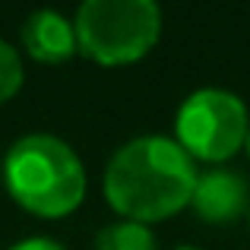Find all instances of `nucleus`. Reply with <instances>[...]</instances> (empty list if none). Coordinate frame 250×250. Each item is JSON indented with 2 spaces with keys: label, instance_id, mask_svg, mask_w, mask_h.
Returning a JSON list of instances; mask_svg holds the SVG:
<instances>
[{
  "label": "nucleus",
  "instance_id": "nucleus-1",
  "mask_svg": "<svg viewBox=\"0 0 250 250\" xmlns=\"http://www.w3.org/2000/svg\"><path fill=\"white\" fill-rule=\"evenodd\" d=\"M196 177V162L177 146L174 136L146 133L111 152L102 174V193L117 219L152 228L190 209Z\"/></svg>",
  "mask_w": 250,
  "mask_h": 250
},
{
  "label": "nucleus",
  "instance_id": "nucleus-2",
  "mask_svg": "<svg viewBox=\"0 0 250 250\" xmlns=\"http://www.w3.org/2000/svg\"><path fill=\"white\" fill-rule=\"evenodd\" d=\"M3 187L35 219H67L83 206L89 174L73 146L54 133H25L3 155Z\"/></svg>",
  "mask_w": 250,
  "mask_h": 250
},
{
  "label": "nucleus",
  "instance_id": "nucleus-3",
  "mask_svg": "<svg viewBox=\"0 0 250 250\" xmlns=\"http://www.w3.org/2000/svg\"><path fill=\"white\" fill-rule=\"evenodd\" d=\"M162 22L155 0H85L73 16L80 54L98 67H130L149 57Z\"/></svg>",
  "mask_w": 250,
  "mask_h": 250
},
{
  "label": "nucleus",
  "instance_id": "nucleus-4",
  "mask_svg": "<svg viewBox=\"0 0 250 250\" xmlns=\"http://www.w3.org/2000/svg\"><path fill=\"white\" fill-rule=\"evenodd\" d=\"M250 133L247 102L231 89L203 85L174 111V140L193 162L215 168L244 152Z\"/></svg>",
  "mask_w": 250,
  "mask_h": 250
},
{
  "label": "nucleus",
  "instance_id": "nucleus-5",
  "mask_svg": "<svg viewBox=\"0 0 250 250\" xmlns=\"http://www.w3.org/2000/svg\"><path fill=\"white\" fill-rule=\"evenodd\" d=\"M190 209L206 225H231L250 212V181L244 171L228 165L200 171Z\"/></svg>",
  "mask_w": 250,
  "mask_h": 250
},
{
  "label": "nucleus",
  "instance_id": "nucleus-6",
  "mask_svg": "<svg viewBox=\"0 0 250 250\" xmlns=\"http://www.w3.org/2000/svg\"><path fill=\"white\" fill-rule=\"evenodd\" d=\"M19 42L22 51L32 57L35 63H67L70 57L80 54V44H76V25L73 19H67L57 10H35L25 16L22 29H19Z\"/></svg>",
  "mask_w": 250,
  "mask_h": 250
},
{
  "label": "nucleus",
  "instance_id": "nucleus-7",
  "mask_svg": "<svg viewBox=\"0 0 250 250\" xmlns=\"http://www.w3.org/2000/svg\"><path fill=\"white\" fill-rule=\"evenodd\" d=\"M92 250H159V238L149 225L130 219H114L98 228Z\"/></svg>",
  "mask_w": 250,
  "mask_h": 250
},
{
  "label": "nucleus",
  "instance_id": "nucleus-8",
  "mask_svg": "<svg viewBox=\"0 0 250 250\" xmlns=\"http://www.w3.org/2000/svg\"><path fill=\"white\" fill-rule=\"evenodd\" d=\"M22 83H25L22 54L6 38H0V104L13 102L19 95V89H22Z\"/></svg>",
  "mask_w": 250,
  "mask_h": 250
},
{
  "label": "nucleus",
  "instance_id": "nucleus-9",
  "mask_svg": "<svg viewBox=\"0 0 250 250\" xmlns=\"http://www.w3.org/2000/svg\"><path fill=\"white\" fill-rule=\"evenodd\" d=\"M6 250H67V247H63L61 241H54V238L35 234V238H22V241H16V244L6 247Z\"/></svg>",
  "mask_w": 250,
  "mask_h": 250
},
{
  "label": "nucleus",
  "instance_id": "nucleus-10",
  "mask_svg": "<svg viewBox=\"0 0 250 250\" xmlns=\"http://www.w3.org/2000/svg\"><path fill=\"white\" fill-rule=\"evenodd\" d=\"M171 250H203V247H196V244H177V247H171Z\"/></svg>",
  "mask_w": 250,
  "mask_h": 250
},
{
  "label": "nucleus",
  "instance_id": "nucleus-11",
  "mask_svg": "<svg viewBox=\"0 0 250 250\" xmlns=\"http://www.w3.org/2000/svg\"><path fill=\"white\" fill-rule=\"evenodd\" d=\"M244 152H247V159H250V133H247V146H244Z\"/></svg>",
  "mask_w": 250,
  "mask_h": 250
},
{
  "label": "nucleus",
  "instance_id": "nucleus-12",
  "mask_svg": "<svg viewBox=\"0 0 250 250\" xmlns=\"http://www.w3.org/2000/svg\"><path fill=\"white\" fill-rule=\"evenodd\" d=\"M247 225H250V212H247Z\"/></svg>",
  "mask_w": 250,
  "mask_h": 250
}]
</instances>
